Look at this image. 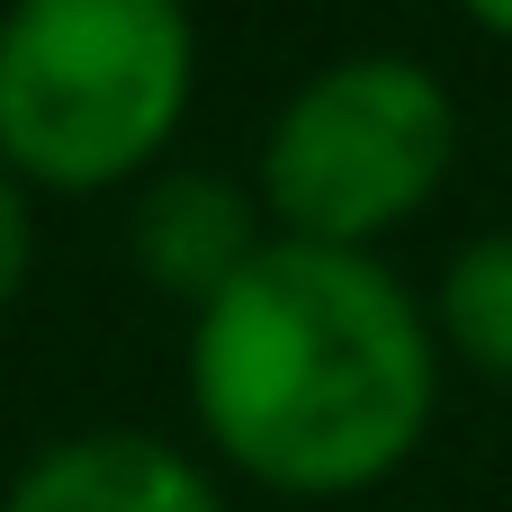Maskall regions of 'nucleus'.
<instances>
[{"label": "nucleus", "instance_id": "7ed1b4c3", "mask_svg": "<svg viewBox=\"0 0 512 512\" xmlns=\"http://www.w3.org/2000/svg\"><path fill=\"white\" fill-rule=\"evenodd\" d=\"M450 153L459 108L414 54H342L279 108L261 198L288 225V243L369 252L450 180Z\"/></svg>", "mask_w": 512, "mask_h": 512}, {"label": "nucleus", "instance_id": "f03ea898", "mask_svg": "<svg viewBox=\"0 0 512 512\" xmlns=\"http://www.w3.org/2000/svg\"><path fill=\"white\" fill-rule=\"evenodd\" d=\"M198 81L171 0H27L0 18V162L45 189L135 180Z\"/></svg>", "mask_w": 512, "mask_h": 512}, {"label": "nucleus", "instance_id": "6e6552de", "mask_svg": "<svg viewBox=\"0 0 512 512\" xmlns=\"http://www.w3.org/2000/svg\"><path fill=\"white\" fill-rule=\"evenodd\" d=\"M477 27L486 36H512V0H477Z\"/></svg>", "mask_w": 512, "mask_h": 512}, {"label": "nucleus", "instance_id": "20e7f679", "mask_svg": "<svg viewBox=\"0 0 512 512\" xmlns=\"http://www.w3.org/2000/svg\"><path fill=\"white\" fill-rule=\"evenodd\" d=\"M144 279L180 306H216L252 261H261V216L234 180H207V171H180L162 189H144L135 225H126Z\"/></svg>", "mask_w": 512, "mask_h": 512}, {"label": "nucleus", "instance_id": "0eeeda50", "mask_svg": "<svg viewBox=\"0 0 512 512\" xmlns=\"http://www.w3.org/2000/svg\"><path fill=\"white\" fill-rule=\"evenodd\" d=\"M27 261H36V225H27V189L18 171L0 162V306L27 288Z\"/></svg>", "mask_w": 512, "mask_h": 512}, {"label": "nucleus", "instance_id": "f257e3e1", "mask_svg": "<svg viewBox=\"0 0 512 512\" xmlns=\"http://www.w3.org/2000/svg\"><path fill=\"white\" fill-rule=\"evenodd\" d=\"M189 405L207 441L279 495H360L396 477L432 423V333L369 252L261 243L198 306Z\"/></svg>", "mask_w": 512, "mask_h": 512}, {"label": "nucleus", "instance_id": "39448f33", "mask_svg": "<svg viewBox=\"0 0 512 512\" xmlns=\"http://www.w3.org/2000/svg\"><path fill=\"white\" fill-rule=\"evenodd\" d=\"M0 512H225L216 486L144 432H81L63 450H45Z\"/></svg>", "mask_w": 512, "mask_h": 512}, {"label": "nucleus", "instance_id": "423d86ee", "mask_svg": "<svg viewBox=\"0 0 512 512\" xmlns=\"http://www.w3.org/2000/svg\"><path fill=\"white\" fill-rule=\"evenodd\" d=\"M441 333L468 369L512 378V234H477L441 270Z\"/></svg>", "mask_w": 512, "mask_h": 512}]
</instances>
